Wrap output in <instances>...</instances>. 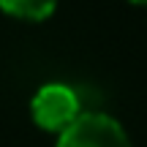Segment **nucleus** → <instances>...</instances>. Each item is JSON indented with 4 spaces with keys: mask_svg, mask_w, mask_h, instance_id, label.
I'll list each match as a JSON object with an SVG mask.
<instances>
[{
    "mask_svg": "<svg viewBox=\"0 0 147 147\" xmlns=\"http://www.w3.org/2000/svg\"><path fill=\"white\" fill-rule=\"evenodd\" d=\"M57 147H131V142L115 117L82 112L65 131H60Z\"/></svg>",
    "mask_w": 147,
    "mask_h": 147,
    "instance_id": "f257e3e1",
    "label": "nucleus"
},
{
    "mask_svg": "<svg viewBox=\"0 0 147 147\" xmlns=\"http://www.w3.org/2000/svg\"><path fill=\"white\" fill-rule=\"evenodd\" d=\"M79 115V98L68 84L49 82L33 95V117L41 128L65 131Z\"/></svg>",
    "mask_w": 147,
    "mask_h": 147,
    "instance_id": "f03ea898",
    "label": "nucleus"
},
{
    "mask_svg": "<svg viewBox=\"0 0 147 147\" xmlns=\"http://www.w3.org/2000/svg\"><path fill=\"white\" fill-rule=\"evenodd\" d=\"M57 5V0H0V8L25 19H44Z\"/></svg>",
    "mask_w": 147,
    "mask_h": 147,
    "instance_id": "7ed1b4c3",
    "label": "nucleus"
},
{
    "mask_svg": "<svg viewBox=\"0 0 147 147\" xmlns=\"http://www.w3.org/2000/svg\"><path fill=\"white\" fill-rule=\"evenodd\" d=\"M131 3H139V5H147V0H131Z\"/></svg>",
    "mask_w": 147,
    "mask_h": 147,
    "instance_id": "20e7f679",
    "label": "nucleus"
}]
</instances>
